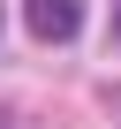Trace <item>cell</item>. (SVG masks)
Returning a JSON list of instances; mask_svg holds the SVG:
<instances>
[{
    "mask_svg": "<svg viewBox=\"0 0 121 129\" xmlns=\"http://www.w3.org/2000/svg\"><path fill=\"white\" fill-rule=\"evenodd\" d=\"M113 38H121V15H113Z\"/></svg>",
    "mask_w": 121,
    "mask_h": 129,
    "instance_id": "obj_3",
    "label": "cell"
},
{
    "mask_svg": "<svg viewBox=\"0 0 121 129\" xmlns=\"http://www.w3.org/2000/svg\"><path fill=\"white\" fill-rule=\"evenodd\" d=\"M23 23L45 46H76L83 38V0H23Z\"/></svg>",
    "mask_w": 121,
    "mask_h": 129,
    "instance_id": "obj_1",
    "label": "cell"
},
{
    "mask_svg": "<svg viewBox=\"0 0 121 129\" xmlns=\"http://www.w3.org/2000/svg\"><path fill=\"white\" fill-rule=\"evenodd\" d=\"M0 23H8V8H0Z\"/></svg>",
    "mask_w": 121,
    "mask_h": 129,
    "instance_id": "obj_4",
    "label": "cell"
},
{
    "mask_svg": "<svg viewBox=\"0 0 121 129\" xmlns=\"http://www.w3.org/2000/svg\"><path fill=\"white\" fill-rule=\"evenodd\" d=\"M98 99H106V106H113V114H121V84H106V91H98Z\"/></svg>",
    "mask_w": 121,
    "mask_h": 129,
    "instance_id": "obj_2",
    "label": "cell"
}]
</instances>
